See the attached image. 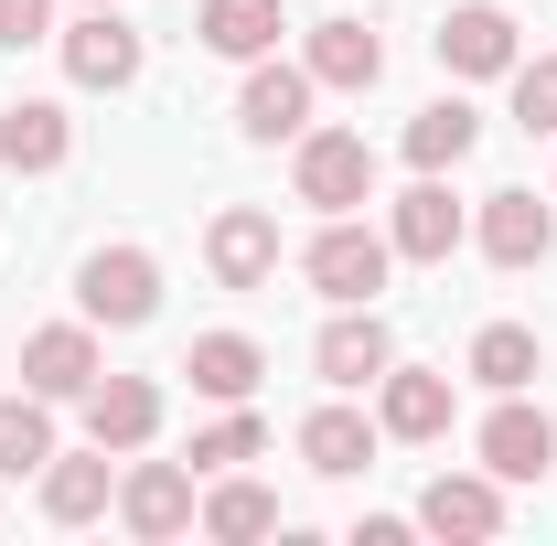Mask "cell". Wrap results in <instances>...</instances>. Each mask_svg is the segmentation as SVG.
I'll return each mask as SVG.
<instances>
[{
	"label": "cell",
	"mask_w": 557,
	"mask_h": 546,
	"mask_svg": "<svg viewBox=\"0 0 557 546\" xmlns=\"http://www.w3.org/2000/svg\"><path fill=\"white\" fill-rule=\"evenodd\" d=\"M97 375H108V364H97V333H86V322H44V333L22 343V386H33V397H86Z\"/></svg>",
	"instance_id": "obj_14"
},
{
	"label": "cell",
	"mask_w": 557,
	"mask_h": 546,
	"mask_svg": "<svg viewBox=\"0 0 557 546\" xmlns=\"http://www.w3.org/2000/svg\"><path fill=\"white\" fill-rule=\"evenodd\" d=\"M289 183H300V204H311V214H354V204H375V150H364V129H300Z\"/></svg>",
	"instance_id": "obj_3"
},
{
	"label": "cell",
	"mask_w": 557,
	"mask_h": 546,
	"mask_svg": "<svg viewBox=\"0 0 557 546\" xmlns=\"http://www.w3.org/2000/svg\"><path fill=\"white\" fill-rule=\"evenodd\" d=\"M515 119L536 139H557V54H536V65H515Z\"/></svg>",
	"instance_id": "obj_28"
},
{
	"label": "cell",
	"mask_w": 557,
	"mask_h": 546,
	"mask_svg": "<svg viewBox=\"0 0 557 546\" xmlns=\"http://www.w3.org/2000/svg\"><path fill=\"white\" fill-rule=\"evenodd\" d=\"M418 525H429V536H461V546L504 536V482L493 472H440L418 493Z\"/></svg>",
	"instance_id": "obj_12"
},
{
	"label": "cell",
	"mask_w": 557,
	"mask_h": 546,
	"mask_svg": "<svg viewBox=\"0 0 557 546\" xmlns=\"http://www.w3.org/2000/svg\"><path fill=\"white\" fill-rule=\"evenodd\" d=\"M300 65H311V86H344V97H364L375 75H386V44L364 33V22H311V44H300Z\"/></svg>",
	"instance_id": "obj_17"
},
{
	"label": "cell",
	"mask_w": 557,
	"mask_h": 546,
	"mask_svg": "<svg viewBox=\"0 0 557 546\" xmlns=\"http://www.w3.org/2000/svg\"><path fill=\"white\" fill-rule=\"evenodd\" d=\"M54 461V397H0V482H22V472H44Z\"/></svg>",
	"instance_id": "obj_25"
},
{
	"label": "cell",
	"mask_w": 557,
	"mask_h": 546,
	"mask_svg": "<svg viewBox=\"0 0 557 546\" xmlns=\"http://www.w3.org/2000/svg\"><path fill=\"white\" fill-rule=\"evenodd\" d=\"M429 44H440V65H450V75H515V65H525V44H515V11H504V0H461Z\"/></svg>",
	"instance_id": "obj_7"
},
{
	"label": "cell",
	"mask_w": 557,
	"mask_h": 546,
	"mask_svg": "<svg viewBox=\"0 0 557 546\" xmlns=\"http://www.w3.org/2000/svg\"><path fill=\"white\" fill-rule=\"evenodd\" d=\"M258 450H269V418H258V408H225L214 429H194V482H214V472H247Z\"/></svg>",
	"instance_id": "obj_27"
},
{
	"label": "cell",
	"mask_w": 557,
	"mask_h": 546,
	"mask_svg": "<svg viewBox=\"0 0 557 546\" xmlns=\"http://www.w3.org/2000/svg\"><path fill=\"white\" fill-rule=\"evenodd\" d=\"M472 139H483L472 97H429V108L408 119V161L418 172H450V161H472Z\"/></svg>",
	"instance_id": "obj_24"
},
{
	"label": "cell",
	"mask_w": 557,
	"mask_h": 546,
	"mask_svg": "<svg viewBox=\"0 0 557 546\" xmlns=\"http://www.w3.org/2000/svg\"><path fill=\"white\" fill-rule=\"evenodd\" d=\"M194 461H129L119 472V525H129L139 546H172L183 525H194Z\"/></svg>",
	"instance_id": "obj_4"
},
{
	"label": "cell",
	"mask_w": 557,
	"mask_h": 546,
	"mask_svg": "<svg viewBox=\"0 0 557 546\" xmlns=\"http://www.w3.org/2000/svg\"><path fill=\"white\" fill-rule=\"evenodd\" d=\"M194 33H205V54H225V65H258V54H278L289 22H278V0H205Z\"/></svg>",
	"instance_id": "obj_22"
},
{
	"label": "cell",
	"mask_w": 557,
	"mask_h": 546,
	"mask_svg": "<svg viewBox=\"0 0 557 546\" xmlns=\"http://www.w3.org/2000/svg\"><path fill=\"white\" fill-rule=\"evenodd\" d=\"M472 450H483L493 482H547V472H557V418L525 408V397H504V408L483 418V439H472Z\"/></svg>",
	"instance_id": "obj_6"
},
{
	"label": "cell",
	"mask_w": 557,
	"mask_h": 546,
	"mask_svg": "<svg viewBox=\"0 0 557 546\" xmlns=\"http://www.w3.org/2000/svg\"><path fill=\"white\" fill-rule=\"evenodd\" d=\"M375 439H386V429H375L364 408H311V418H300V461H311L322 482L375 472Z\"/></svg>",
	"instance_id": "obj_16"
},
{
	"label": "cell",
	"mask_w": 557,
	"mask_h": 546,
	"mask_svg": "<svg viewBox=\"0 0 557 546\" xmlns=\"http://www.w3.org/2000/svg\"><path fill=\"white\" fill-rule=\"evenodd\" d=\"M65 150H75V119L54 108V97L0 108V161H11V172H65Z\"/></svg>",
	"instance_id": "obj_21"
},
{
	"label": "cell",
	"mask_w": 557,
	"mask_h": 546,
	"mask_svg": "<svg viewBox=\"0 0 557 546\" xmlns=\"http://www.w3.org/2000/svg\"><path fill=\"white\" fill-rule=\"evenodd\" d=\"M108 504H119L108 450H54V461H44V514H54V525H97Z\"/></svg>",
	"instance_id": "obj_20"
},
{
	"label": "cell",
	"mask_w": 557,
	"mask_h": 546,
	"mask_svg": "<svg viewBox=\"0 0 557 546\" xmlns=\"http://www.w3.org/2000/svg\"><path fill=\"white\" fill-rule=\"evenodd\" d=\"M386 269H397V247H386L375 225H354V214H322V236H311V258H300V278H311L333 311L375 300V289H386Z\"/></svg>",
	"instance_id": "obj_1"
},
{
	"label": "cell",
	"mask_w": 557,
	"mask_h": 546,
	"mask_svg": "<svg viewBox=\"0 0 557 546\" xmlns=\"http://www.w3.org/2000/svg\"><path fill=\"white\" fill-rule=\"evenodd\" d=\"M472 236H483L493 269H536L557 247V214L536 204V194H483V225H472Z\"/></svg>",
	"instance_id": "obj_18"
},
{
	"label": "cell",
	"mask_w": 557,
	"mask_h": 546,
	"mask_svg": "<svg viewBox=\"0 0 557 546\" xmlns=\"http://www.w3.org/2000/svg\"><path fill=\"white\" fill-rule=\"evenodd\" d=\"M54 33V0H0V44L22 54V44H44Z\"/></svg>",
	"instance_id": "obj_29"
},
{
	"label": "cell",
	"mask_w": 557,
	"mask_h": 546,
	"mask_svg": "<svg viewBox=\"0 0 557 546\" xmlns=\"http://www.w3.org/2000/svg\"><path fill=\"white\" fill-rule=\"evenodd\" d=\"M75 311L108 322V333H139V322L161 311V258H150V247H97V258L75 269Z\"/></svg>",
	"instance_id": "obj_2"
},
{
	"label": "cell",
	"mask_w": 557,
	"mask_h": 546,
	"mask_svg": "<svg viewBox=\"0 0 557 546\" xmlns=\"http://www.w3.org/2000/svg\"><path fill=\"white\" fill-rule=\"evenodd\" d=\"M194 525L225 536V546H247V536H269V525H278V493H269V482H247V472H214V493L194 504Z\"/></svg>",
	"instance_id": "obj_23"
},
{
	"label": "cell",
	"mask_w": 557,
	"mask_h": 546,
	"mask_svg": "<svg viewBox=\"0 0 557 546\" xmlns=\"http://www.w3.org/2000/svg\"><path fill=\"white\" fill-rule=\"evenodd\" d=\"M536 364H547V353H536L525 322H483V333H472V375H483L493 397H525V386H536Z\"/></svg>",
	"instance_id": "obj_26"
},
{
	"label": "cell",
	"mask_w": 557,
	"mask_h": 546,
	"mask_svg": "<svg viewBox=\"0 0 557 546\" xmlns=\"http://www.w3.org/2000/svg\"><path fill=\"white\" fill-rule=\"evenodd\" d=\"M311 97H322V86H311V65H278V54H258V65H247V97H236V129L278 150V139L311 129Z\"/></svg>",
	"instance_id": "obj_5"
},
{
	"label": "cell",
	"mask_w": 557,
	"mask_h": 546,
	"mask_svg": "<svg viewBox=\"0 0 557 546\" xmlns=\"http://www.w3.org/2000/svg\"><path fill=\"white\" fill-rule=\"evenodd\" d=\"M311 364H322V386H375L386 364H397V343H386V322H375V300H354V311H333L322 322V343H311Z\"/></svg>",
	"instance_id": "obj_10"
},
{
	"label": "cell",
	"mask_w": 557,
	"mask_h": 546,
	"mask_svg": "<svg viewBox=\"0 0 557 546\" xmlns=\"http://www.w3.org/2000/svg\"><path fill=\"white\" fill-rule=\"evenodd\" d=\"M461 236H472V214L450 204V183H440V172H418L408 194H397V214H386V247H397V258H418V269H440Z\"/></svg>",
	"instance_id": "obj_8"
},
{
	"label": "cell",
	"mask_w": 557,
	"mask_h": 546,
	"mask_svg": "<svg viewBox=\"0 0 557 546\" xmlns=\"http://www.w3.org/2000/svg\"><path fill=\"white\" fill-rule=\"evenodd\" d=\"M65 75H75V86H97V97L139 86V33L108 11V0H86V22H65Z\"/></svg>",
	"instance_id": "obj_9"
},
{
	"label": "cell",
	"mask_w": 557,
	"mask_h": 546,
	"mask_svg": "<svg viewBox=\"0 0 557 546\" xmlns=\"http://www.w3.org/2000/svg\"><path fill=\"white\" fill-rule=\"evenodd\" d=\"M183 375H194V397H214V408H247V397H258V375H269V353H258L247 333H194Z\"/></svg>",
	"instance_id": "obj_19"
},
{
	"label": "cell",
	"mask_w": 557,
	"mask_h": 546,
	"mask_svg": "<svg viewBox=\"0 0 557 546\" xmlns=\"http://www.w3.org/2000/svg\"><path fill=\"white\" fill-rule=\"evenodd\" d=\"M205 269L225 278V289H258V278H278V214L225 204V214L205 225Z\"/></svg>",
	"instance_id": "obj_11"
},
{
	"label": "cell",
	"mask_w": 557,
	"mask_h": 546,
	"mask_svg": "<svg viewBox=\"0 0 557 546\" xmlns=\"http://www.w3.org/2000/svg\"><path fill=\"white\" fill-rule=\"evenodd\" d=\"M75 408H86V439H97V450H150V429H161V386H150V375H97Z\"/></svg>",
	"instance_id": "obj_13"
},
{
	"label": "cell",
	"mask_w": 557,
	"mask_h": 546,
	"mask_svg": "<svg viewBox=\"0 0 557 546\" xmlns=\"http://www.w3.org/2000/svg\"><path fill=\"white\" fill-rule=\"evenodd\" d=\"M375 429H386V439H440V429H450V375L386 364V375H375Z\"/></svg>",
	"instance_id": "obj_15"
}]
</instances>
